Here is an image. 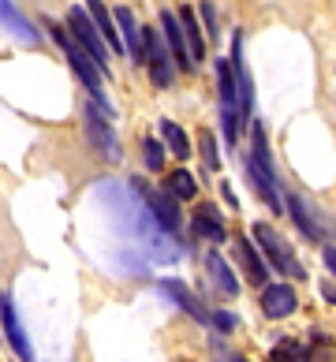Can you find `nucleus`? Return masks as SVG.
<instances>
[{
    "label": "nucleus",
    "mask_w": 336,
    "mask_h": 362,
    "mask_svg": "<svg viewBox=\"0 0 336 362\" xmlns=\"http://www.w3.org/2000/svg\"><path fill=\"white\" fill-rule=\"evenodd\" d=\"M243 168H247L250 183L258 187V194L265 198V206L273 213H284V194H280L273 153H269V135H265L262 124H254V131H250V153L243 157Z\"/></svg>",
    "instance_id": "nucleus-1"
},
{
    "label": "nucleus",
    "mask_w": 336,
    "mask_h": 362,
    "mask_svg": "<svg viewBox=\"0 0 336 362\" xmlns=\"http://www.w3.org/2000/svg\"><path fill=\"white\" fill-rule=\"evenodd\" d=\"M49 34L57 37V45L64 49V57H67V64H71L75 78H79V83H83L90 93H93V105H101V112L109 116V112H112V105H109V98H105V86H101V78H105V75L98 71V64H93L83 49H75V42L67 37L64 26H49Z\"/></svg>",
    "instance_id": "nucleus-2"
},
{
    "label": "nucleus",
    "mask_w": 336,
    "mask_h": 362,
    "mask_svg": "<svg viewBox=\"0 0 336 362\" xmlns=\"http://www.w3.org/2000/svg\"><path fill=\"white\" fill-rule=\"evenodd\" d=\"M254 247H258V254H265L277 273H284L291 280H306V269L299 265V258H295V250L288 247V239L280 235L273 224H254Z\"/></svg>",
    "instance_id": "nucleus-3"
},
{
    "label": "nucleus",
    "mask_w": 336,
    "mask_h": 362,
    "mask_svg": "<svg viewBox=\"0 0 336 362\" xmlns=\"http://www.w3.org/2000/svg\"><path fill=\"white\" fill-rule=\"evenodd\" d=\"M67 37L75 42V49H83L86 57L98 64L101 75H109V49H105L101 34L93 30V23L86 16V8H67Z\"/></svg>",
    "instance_id": "nucleus-4"
},
{
    "label": "nucleus",
    "mask_w": 336,
    "mask_h": 362,
    "mask_svg": "<svg viewBox=\"0 0 336 362\" xmlns=\"http://www.w3.org/2000/svg\"><path fill=\"white\" fill-rule=\"evenodd\" d=\"M243 30H236L232 37V57H228V68H232V78H236V98H239V124H250L254 116V83H250V71L243 64Z\"/></svg>",
    "instance_id": "nucleus-5"
},
{
    "label": "nucleus",
    "mask_w": 336,
    "mask_h": 362,
    "mask_svg": "<svg viewBox=\"0 0 336 362\" xmlns=\"http://www.w3.org/2000/svg\"><path fill=\"white\" fill-rule=\"evenodd\" d=\"M142 64H146V71H150L153 86H172L176 68H172V57H168L165 42H161L157 26H146L142 30Z\"/></svg>",
    "instance_id": "nucleus-6"
},
{
    "label": "nucleus",
    "mask_w": 336,
    "mask_h": 362,
    "mask_svg": "<svg viewBox=\"0 0 336 362\" xmlns=\"http://www.w3.org/2000/svg\"><path fill=\"white\" fill-rule=\"evenodd\" d=\"M83 124H86V139L105 160H120V139L109 124V116L98 112V105H86L83 109Z\"/></svg>",
    "instance_id": "nucleus-7"
},
{
    "label": "nucleus",
    "mask_w": 336,
    "mask_h": 362,
    "mask_svg": "<svg viewBox=\"0 0 336 362\" xmlns=\"http://www.w3.org/2000/svg\"><path fill=\"white\" fill-rule=\"evenodd\" d=\"M161 42H165L168 57H172V68L187 71V75L195 71V60H191V52H187V42H183L180 23H176V16H172V11H161Z\"/></svg>",
    "instance_id": "nucleus-8"
},
{
    "label": "nucleus",
    "mask_w": 336,
    "mask_h": 362,
    "mask_svg": "<svg viewBox=\"0 0 336 362\" xmlns=\"http://www.w3.org/2000/svg\"><path fill=\"white\" fill-rule=\"evenodd\" d=\"M139 191H142V198H146V206H150V213L161 221V228L180 232L183 217H180V202H176V198H172L168 191H161V187H142V183H139Z\"/></svg>",
    "instance_id": "nucleus-9"
},
{
    "label": "nucleus",
    "mask_w": 336,
    "mask_h": 362,
    "mask_svg": "<svg viewBox=\"0 0 336 362\" xmlns=\"http://www.w3.org/2000/svg\"><path fill=\"white\" fill-rule=\"evenodd\" d=\"M295 310H299V295H295L291 284H265L262 288V314L269 321L291 317Z\"/></svg>",
    "instance_id": "nucleus-10"
},
{
    "label": "nucleus",
    "mask_w": 336,
    "mask_h": 362,
    "mask_svg": "<svg viewBox=\"0 0 336 362\" xmlns=\"http://www.w3.org/2000/svg\"><path fill=\"white\" fill-rule=\"evenodd\" d=\"M112 23H116V34H120L124 52H127L134 64H142V30H139V23H134V11L127 4L112 8Z\"/></svg>",
    "instance_id": "nucleus-11"
},
{
    "label": "nucleus",
    "mask_w": 336,
    "mask_h": 362,
    "mask_svg": "<svg viewBox=\"0 0 336 362\" xmlns=\"http://www.w3.org/2000/svg\"><path fill=\"white\" fill-rule=\"evenodd\" d=\"M0 321H4V337L11 344V351H16L23 362H34V351H30V340H26V332L16 317V303L11 299H0Z\"/></svg>",
    "instance_id": "nucleus-12"
},
{
    "label": "nucleus",
    "mask_w": 336,
    "mask_h": 362,
    "mask_svg": "<svg viewBox=\"0 0 336 362\" xmlns=\"http://www.w3.org/2000/svg\"><path fill=\"white\" fill-rule=\"evenodd\" d=\"M191 228H195V235L209 239V243H224V239H228V228H224V221H221V209L213 206V202H202V206L195 209Z\"/></svg>",
    "instance_id": "nucleus-13"
},
{
    "label": "nucleus",
    "mask_w": 336,
    "mask_h": 362,
    "mask_svg": "<svg viewBox=\"0 0 336 362\" xmlns=\"http://www.w3.org/2000/svg\"><path fill=\"white\" fill-rule=\"evenodd\" d=\"M0 23H4L8 30L19 37V42H26V45H42V34H37V26L23 16L16 0H0Z\"/></svg>",
    "instance_id": "nucleus-14"
},
{
    "label": "nucleus",
    "mask_w": 336,
    "mask_h": 362,
    "mask_svg": "<svg viewBox=\"0 0 336 362\" xmlns=\"http://www.w3.org/2000/svg\"><path fill=\"white\" fill-rule=\"evenodd\" d=\"M161 291H165L168 295V299L172 303H176L180 306V310H187V314H191L195 321H202V325H206V321H209V310H206V306H202L198 303V295L191 291V288H187L183 284V280H161V284H157Z\"/></svg>",
    "instance_id": "nucleus-15"
},
{
    "label": "nucleus",
    "mask_w": 336,
    "mask_h": 362,
    "mask_svg": "<svg viewBox=\"0 0 336 362\" xmlns=\"http://www.w3.org/2000/svg\"><path fill=\"white\" fill-rule=\"evenodd\" d=\"M86 16H90V23H93V30L101 34V42H105V49L109 52H124V45H120V34H116V23H112V11L101 4V0H86Z\"/></svg>",
    "instance_id": "nucleus-16"
},
{
    "label": "nucleus",
    "mask_w": 336,
    "mask_h": 362,
    "mask_svg": "<svg viewBox=\"0 0 336 362\" xmlns=\"http://www.w3.org/2000/svg\"><path fill=\"white\" fill-rule=\"evenodd\" d=\"M206 273H209L213 288H217L221 295H228V299H236V295H239V280H236V273H232V265H228L217 250L206 254Z\"/></svg>",
    "instance_id": "nucleus-17"
},
{
    "label": "nucleus",
    "mask_w": 336,
    "mask_h": 362,
    "mask_svg": "<svg viewBox=\"0 0 336 362\" xmlns=\"http://www.w3.org/2000/svg\"><path fill=\"white\" fill-rule=\"evenodd\" d=\"M180 34H183V42H187V52H191V60H206V37H202V26H198V16H195V8H180Z\"/></svg>",
    "instance_id": "nucleus-18"
},
{
    "label": "nucleus",
    "mask_w": 336,
    "mask_h": 362,
    "mask_svg": "<svg viewBox=\"0 0 336 362\" xmlns=\"http://www.w3.org/2000/svg\"><path fill=\"white\" fill-rule=\"evenodd\" d=\"M284 209L291 213V221H295V228H299V232H303L306 239H311V243H318V239L325 235V232H321V224H318V217H314V209L306 206V202H303L299 194H291L288 202H284Z\"/></svg>",
    "instance_id": "nucleus-19"
},
{
    "label": "nucleus",
    "mask_w": 336,
    "mask_h": 362,
    "mask_svg": "<svg viewBox=\"0 0 336 362\" xmlns=\"http://www.w3.org/2000/svg\"><path fill=\"white\" fill-rule=\"evenodd\" d=\"M239 262H243V273H247V280H250V284L265 288V280H269V265L262 262L258 247H254V243H250L247 235L239 239Z\"/></svg>",
    "instance_id": "nucleus-20"
},
{
    "label": "nucleus",
    "mask_w": 336,
    "mask_h": 362,
    "mask_svg": "<svg viewBox=\"0 0 336 362\" xmlns=\"http://www.w3.org/2000/svg\"><path fill=\"white\" fill-rule=\"evenodd\" d=\"M217 93H221V112H236L239 116V98H236V78L228 60H217Z\"/></svg>",
    "instance_id": "nucleus-21"
},
{
    "label": "nucleus",
    "mask_w": 336,
    "mask_h": 362,
    "mask_svg": "<svg viewBox=\"0 0 336 362\" xmlns=\"http://www.w3.org/2000/svg\"><path fill=\"white\" fill-rule=\"evenodd\" d=\"M165 191L176 198V202H187V198L198 194V183H195V176L187 168H172L168 176H165Z\"/></svg>",
    "instance_id": "nucleus-22"
},
{
    "label": "nucleus",
    "mask_w": 336,
    "mask_h": 362,
    "mask_svg": "<svg viewBox=\"0 0 336 362\" xmlns=\"http://www.w3.org/2000/svg\"><path fill=\"white\" fill-rule=\"evenodd\" d=\"M161 139H165V146H168V150L176 153L180 160L191 157V142H187V135H183L180 124H172V119H161Z\"/></svg>",
    "instance_id": "nucleus-23"
},
{
    "label": "nucleus",
    "mask_w": 336,
    "mask_h": 362,
    "mask_svg": "<svg viewBox=\"0 0 336 362\" xmlns=\"http://www.w3.org/2000/svg\"><path fill=\"white\" fill-rule=\"evenodd\" d=\"M142 160H146V168H150V172H161V168H165V142H157L153 135H146L142 139Z\"/></svg>",
    "instance_id": "nucleus-24"
},
{
    "label": "nucleus",
    "mask_w": 336,
    "mask_h": 362,
    "mask_svg": "<svg viewBox=\"0 0 336 362\" xmlns=\"http://www.w3.org/2000/svg\"><path fill=\"white\" fill-rule=\"evenodd\" d=\"M198 150H202V160H206V168H213L217 172L221 168V150H217V135H213V131L206 127L198 135Z\"/></svg>",
    "instance_id": "nucleus-25"
},
{
    "label": "nucleus",
    "mask_w": 336,
    "mask_h": 362,
    "mask_svg": "<svg viewBox=\"0 0 336 362\" xmlns=\"http://www.w3.org/2000/svg\"><path fill=\"white\" fill-rule=\"evenodd\" d=\"M209 321L217 325V332H236V325H239V317H236L232 310H217V314H209Z\"/></svg>",
    "instance_id": "nucleus-26"
},
{
    "label": "nucleus",
    "mask_w": 336,
    "mask_h": 362,
    "mask_svg": "<svg viewBox=\"0 0 336 362\" xmlns=\"http://www.w3.org/2000/svg\"><path fill=\"white\" fill-rule=\"evenodd\" d=\"M269 362H299V344H280V347H273Z\"/></svg>",
    "instance_id": "nucleus-27"
},
{
    "label": "nucleus",
    "mask_w": 336,
    "mask_h": 362,
    "mask_svg": "<svg viewBox=\"0 0 336 362\" xmlns=\"http://www.w3.org/2000/svg\"><path fill=\"white\" fill-rule=\"evenodd\" d=\"M195 11L202 16L198 26H206V34H209V37H217V16H213V4H198Z\"/></svg>",
    "instance_id": "nucleus-28"
},
{
    "label": "nucleus",
    "mask_w": 336,
    "mask_h": 362,
    "mask_svg": "<svg viewBox=\"0 0 336 362\" xmlns=\"http://www.w3.org/2000/svg\"><path fill=\"white\" fill-rule=\"evenodd\" d=\"M321 258H325V265H329V273L336 276V247H325V250H321Z\"/></svg>",
    "instance_id": "nucleus-29"
},
{
    "label": "nucleus",
    "mask_w": 336,
    "mask_h": 362,
    "mask_svg": "<svg viewBox=\"0 0 336 362\" xmlns=\"http://www.w3.org/2000/svg\"><path fill=\"white\" fill-rule=\"evenodd\" d=\"M221 362H247V358L236 355V351H221Z\"/></svg>",
    "instance_id": "nucleus-30"
},
{
    "label": "nucleus",
    "mask_w": 336,
    "mask_h": 362,
    "mask_svg": "<svg viewBox=\"0 0 336 362\" xmlns=\"http://www.w3.org/2000/svg\"><path fill=\"white\" fill-rule=\"evenodd\" d=\"M321 295H325L329 303H336V288H332V284H325V288H321Z\"/></svg>",
    "instance_id": "nucleus-31"
}]
</instances>
